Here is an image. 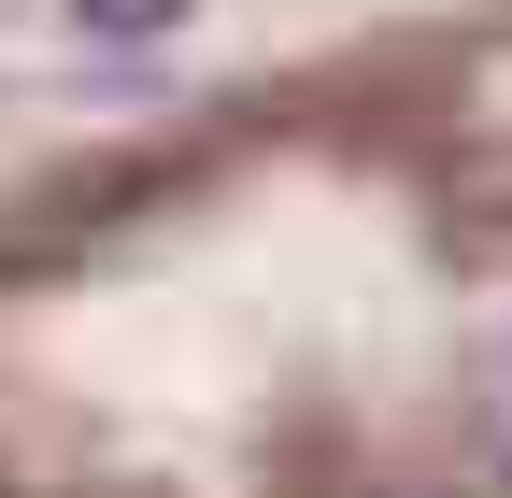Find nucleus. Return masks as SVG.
Masks as SVG:
<instances>
[{"label": "nucleus", "mask_w": 512, "mask_h": 498, "mask_svg": "<svg viewBox=\"0 0 512 498\" xmlns=\"http://www.w3.org/2000/svg\"><path fill=\"white\" fill-rule=\"evenodd\" d=\"M72 15H86L100 43H143V29H185V15H200V0H72Z\"/></svg>", "instance_id": "1"}]
</instances>
